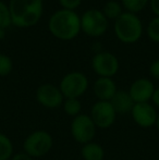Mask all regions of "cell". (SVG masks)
<instances>
[{"mask_svg": "<svg viewBox=\"0 0 159 160\" xmlns=\"http://www.w3.org/2000/svg\"><path fill=\"white\" fill-rule=\"evenodd\" d=\"M48 30L58 39L72 40L81 32V17L75 11L61 8L49 18Z\"/></svg>", "mask_w": 159, "mask_h": 160, "instance_id": "obj_1", "label": "cell"}, {"mask_svg": "<svg viewBox=\"0 0 159 160\" xmlns=\"http://www.w3.org/2000/svg\"><path fill=\"white\" fill-rule=\"evenodd\" d=\"M12 25L28 28L39 22L44 11L42 0H10L9 2Z\"/></svg>", "mask_w": 159, "mask_h": 160, "instance_id": "obj_2", "label": "cell"}, {"mask_svg": "<svg viewBox=\"0 0 159 160\" xmlns=\"http://www.w3.org/2000/svg\"><path fill=\"white\" fill-rule=\"evenodd\" d=\"M115 34L123 44H134L143 35V23L136 14L123 12L115 21Z\"/></svg>", "mask_w": 159, "mask_h": 160, "instance_id": "obj_3", "label": "cell"}, {"mask_svg": "<svg viewBox=\"0 0 159 160\" xmlns=\"http://www.w3.org/2000/svg\"><path fill=\"white\" fill-rule=\"evenodd\" d=\"M53 146V139L50 133L44 130H37L26 136L23 142V152L33 159L47 155Z\"/></svg>", "mask_w": 159, "mask_h": 160, "instance_id": "obj_4", "label": "cell"}, {"mask_svg": "<svg viewBox=\"0 0 159 160\" xmlns=\"http://www.w3.org/2000/svg\"><path fill=\"white\" fill-rule=\"evenodd\" d=\"M108 19L102 10L88 9L81 15V32L91 37H100L108 30Z\"/></svg>", "mask_w": 159, "mask_h": 160, "instance_id": "obj_5", "label": "cell"}, {"mask_svg": "<svg viewBox=\"0 0 159 160\" xmlns=\"http://www.w3.org/2000/svg\"><path fill=\"white\" fill-rule=\"evenodd\" d=\"M59 88L64 99L77 98L83 96L88 88V78L80 71H72L67 73L60 81Z\"/></svg>", "mask_w": 159, "mask_h": 160, "instance_id": "obj_6", "label": "cell"}, {"mask_svg": "<svg viewBox=\"0 0 159 160\" xmlns=\"http://www.w3.org/2000/svg\"><path fill=\"white\" fill-rule=\"evenodd\" d=\"M96 125L89 116L81 113L74 117L71 123V135L79 144H87L93 142L96 135Z\"/></svg>", "mask_w": 159, "mask_h": 160, "instance_id": "obj_7", "label": "cell"}, {"mask_svg": "<svg viewBox=\"0 0 159 160\" xmlns=\"http://www.w3.org/2000/svg\"><path fill=\"white\" fill-rule=\"evenodd\" d=\"M119 60L109 51H99L92 59V68L99 78H112L119 71Z\"/></svg>", "mask_w": 159, "mask_h": 160, "instance_id": "obj_8", "label": "cell"}, {"mask_svg": "<svg viewBox=\"0 0 159 160\" xmlns=\"http://www.w3.org/2000/svg\"><path fill=\"white\" fill-rule=\"evenodd\" d=\"M94 124L98 128H109L116 122L117 113L110 101L98 100L92 107L91 116Z\"/></svg>", "mask_w": 159, "mask_h": 160, "instance_id": "obj_9", "label": "cell"}, {"mask_svg": "<svg viewBox=\"0 0 159 160\" xmlns=\"http://www.w3.org/2000/svg\"><path fill=\"white\" fill-rule=\"evenodd\" d=\"M35 98L40 106L47 109H58L64 101V97L59 87L50 83L40 85L36 89Z\"/></svg>", "mask_w": 159, "mask_h": 160, "instance_id": "obj_10", "label": "cell"}, {"mask_svg": "<svg viewBox=\"0 0 159 160\" xmlns=\"http://www.w3.org/2000/svg\"><path fill=\"white\" fill-rule=\"evenodd\" d=\"M134 122L141 128H148L156 125L158 112L156 108L149 102L135 103L131 111Z\"/></svg>", "mask_w": 159, "mask_h": 160, "instance_id": "obj_11", "label": "cell"}, {"mask_svg": "<svg viewBox=\"0 0 159 160\" xmlns=\"http://www.w3.org/2000/svg\"><path fill=\"white\" fill-rule=\"evenodd\" d=\"M127 92L135 103L149 102L155 92V86L149 78H141L132 83Z\"/></svg>", "mask_w": 159, "mask_h": 160, "instance_id": "obj_12", "label": "cell"}, {"mask_svg": "<svg viewBox=\"0 0 159 160\" xmlns=\"http://www.w3.org/2000/svg\"><path fill=\"white\" fill-rule=\"evenodd\" d=\"M117 91V85L112 78H98L94 82L93 92L98 100L110 101Z\"/></svg>", "mask_w": 159, "mask_h": 160, "instance_id": "obj_13", "label": "cell"}, {"mask_svg": "<svg viewBox=\"0 0 159 160\" xmlns=\"http://www.w3.org/2000/svg\"><path fill=\"white\" fill-rule=\"evenodd\" d=\"M110 103L117 114L131 113L132 109H133L134 105H135L132 97L130 96L129 92L121 91V89H118L115 96L111 98Z\"/></svg>", "mask_w": 159, "mask_h": 160, "instance_id": "obj_14", "label": "cell"}, {"mask_svg": "<svg viewBox=\"0 0 159 160\" xmlns=\"http://www.w3.org/2000/svg\"><path fill=\"white\" fill-rule=\"evenodd\" d=\"M81 155L84 160H104L105 150L99 144L91 142L82 146Z\"/></svg>", "mask_w": 159, "mask_h": 160, "instance_id": "obj_15", "label": "cell"}, {"mask_svg": "<svg viewBox=\"0 0 159 160\" xmlns=\"http://www.w3.org/2000/svg\"><path fill=\"white\" fill-rule=\"evenodd\" d=\"M102 12L108 20H117L123 13V7L116 0H109L102 7Z\"/></svg>", "mask_w": 159, "mask_h": 160, "instance_id": "obj_16", "label": "cell"}, {"mask_svg": "<svg viewBox=\"0 0 159 160\" xmlns=\"http://www.w3.org/2000/svg\"><path fill=\"white\" fill-rule=\"evenodd\" d=\"M12 141L3 133H0V160H10L13 156Z\"/></svg>", "mask_w": 159, "mask_h": 160, "instance_id": "obj_17", "label": "cell"}, {"mask_svg": "<svg viewBox=\"0 0 159 160\" xmlns=\"http://www.w3.org/2000/svg\"><path fill=\"white\" fill-rule=\"evenodd\" d=\"M63 110L68 116L70 117H77L81 114V110H82V102L80 99L77 98H67L64 99L63 103H62Z\"/></svg>", "mask_w": 159, "mask_h": 160, "instance_id": "obj_18", "label": "cell"}, {"mask_svg": "<svg viewBox=\"0 0 159 160\" xmlns=\"http://www.w3.org/2000/svg\"><path fill=\"white\" fill-rule=\"evenodd\" d=\"M149 3V0H121V4L127 12L136 13L143 11Z\"/></svg>", "mask_w": 159, "mask_h": 160, "instance_id": "obj_19", "label": "cell"}, {"mask_svg": "<svg viewBox=\"0 0 159 160\" xmlns=\"http://www.w3.org/2000/svg\"><path fill=\"white\" fill-rule=\"evenodd\" d=\"M10 25H12L10 9L8 4L0 0V28L7 30Z\"/></svg>", "mask_w": 159, "mask_h": 160, "instance_id": "obj_20", "label": "cell"}, {"mask_svg": "<svg viewBox=\"0 0 159 160\" xmlns=\"http://www.w3.org/2000/svg\"><path fill=\"white\" fill-rule=\"evenodd\" d=\"M13 69V62L9 56L4 53H0V76L6 78L12 72Z\"/></svg>", "mask_w": 159, "mask_h": 160, "instance_id": "obj_21", "label": "cell"}, {"mask_svg": "<svg viewBox=\"0 0 159 160\" xmlns=\"http://www.w3.org/2000/svg\"><path fill=\"white\" fill-rule=\"evenodd\" d=\"M147 36L154 42H159V17H156L152 20L147 25L146 30Z\"/></svg>", "mask_w": 159, "mask_h": 160, "instance_id": "obj_22", "label": "cell"}, {"mask_svg": "<svg viewBox=\"0 0 159 160\" xmlns=\"http://www.w3.org/2000/svg\"><path fill=\"white\" fill-rule=\"evenodd\" d=\"M58 1H59L60 6L62 7V9L73 11H75V9L79 8L80 4L82 3V0H58Z\"/></svg>", "mask_w": 159, "mask_h": 160, "instance_id": "obj_23", "label": "cell"}, {"mask_svg": "<svg viewBox=\"0 0 159 160\" xmlns=\"http://www.w3.org/2000/svg\"><path fill=\"white\" fill-rule=\"evenodd\" d=\"M149 74L153 78L159 80V59L152 62L151 67H149Z\"/></svg>", "mask_w": 159, "mask_h": 160, "instance_id": "obj_24", "label": "cell"}, {"mask_svg": "<svg viewBox=\"0 0 159 160\" xmlns=\"http://www.w3.org/2000/svg\"><path fill=\"white\" fill-rule=\"evenodd\" d=\"M149 6L156 17H159V0H149Z\"/></svg>", "mask_w": 159, "mask_h": 160, "instance_id": "obj_25", "label": "cell"}, {"mask_svg": "<svg viewBox=\"0 0 159 160\" xmlns=\"http://www.w3.org/2000/svg\"><path fill=\"white\" fill-rule=\"evenodd\" d=\"M11 160H34L31 156H28L27 154H25V152H19V154L14 155V156H12V158Z\"/></svg>", "mask_w": 159, "mask_h": 160, "instance_id": "obj_26", "label": "cell"}, {"mask_svg": "<svg viewBox=\"0 0 159 160\" xmlns=\"http://www.w3.org/2000/svg\"><path fill=\"white\" fill-rule=\"evenodd\" d=\"M152 100H153L154 105L159 108V87L155 88V92H154L153 97H152Z\"/></svg>", "mask_w": 159, "mask_h": 160, "instance_id": "obj_27", "label": "cell"}, {"mask_svg": "<svg viewBox=\"0 0 159 160\" xmlns=\"http://www.w3.org/2000/svg\"><path fill=\"white\" fill-rule=\"evenodd\" d=\"M4 37H6V30H3V28H0V40L3 39Z\"/></svg>", "mask_w": 159, "mask_h": 160, "instance_id": "obj_28", "label": "cell"}, {"mask_svg": "<svg viewBox=\"0 0 159 160\" xmlns=\"http://www.w3.org/2000/svg\"><path fill=\"white\" fill-rule=\"evenodd\" d=\"M156 127H157L158 131H159V113H158V117H157V121H156Z\"/></svg>", "mask_w": 159, "mask_h": 160, "instance_id": "obj_29", "label": "cell"}]
</instances>
